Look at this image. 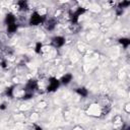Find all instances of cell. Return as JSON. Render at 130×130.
<instances>
[{"mask_svg": "<svg viewBox=\"0 0 130 130\" xmlns=\"http://www.w3.org/2000/svg\"><path fill=\"white\" fill-rule=\"evenodd\" d=\"M76 93H77L78 95H80L81 97H86V96L89 95L88 90L84 89V88H79V89H77V90H76Z\"/></svg>", "mask_w": 130, "mask_h": 130, "instance_id": "cell-9", "label": "cell"}, {"mask_svg": "<svg viewBox=\"0 0 130 130\" xmlns=\"http://www.w3.org/2000/svg\"><path fill=\"white\" fill-rule=\"evenodd\" d=\"M129 4H130V2H129V1H124V2H121L118 8H120V9H122V8H124V7H127V6L129 5Z\"/></svg>", "mask_w": 130, "mask_h": 130, "instance_id": "cell-14", "label": "cell"}, {"mask_svg": "<svg viewBox=\"0 0 130 130\" xmlns=\"http://www.w3.org/2000/svg\"><path fill=\"white\" fill-rule=\"evenodd\" d=\"M59 84H60V81L57 78L51 77L50 80H49V85L47 88V91L48 92H55L59 88Z\"/></svg>", "mask_w": 130, "mask_h": 130, "instance_id": "cell-2", "label": "cell"}, {"mask_svg": "<svg viewBox=\"0 0 130 130\" xmlns=\"http://www.w3.org/2000/svg\"><path fill=\"white\" fill-rule=\"evenodd\" d=\"M16 30H17V26H16V24H13V25H9V26H7V31H8L9 33H14V32H16Z\"/></svg>", "mask_w": 130, "mask_h": 130, "instance_id": "cell-12", "label": "cell"}, {"mask_svg": "<svg viewBox=\"0 0 130 130\" xmlns=\"http://www.w3.org/2000/svg\"><path fill=\"white\" fill-rule=\"evenodd\" d=\"M37 88H38V82H37V80L31 79V80L27 83V86H26L27 90H26V92H27V93L33 94V91H35Z\"/></svg>", "mask_w": 130, "mask_h": 130, "instance_id": "cell-4", "label": "cell"}, {"mask_svg": "<svg viewBox=\"0 0 130 130\" xmlns=\"http://www.w3.org/2000/svg\"><path fill=\"white\" fill-rule=\"evenodd\" d=\"M5 23H6L7 26L15 24V17H14V15L12 13H8L6 15V17H5Z\"/></svg>", "mask_w": 130, "mask_h": 130, "instance_id": "cell-7", "label": "cell"}, {"mask_svg": "<svg viewBox=\"0 0 130 130\" xmlns=\"http://www.w3.org/2000/svg\"><path fill=\"white\" fill-rule=\"evenodd\" d=\"M43 23V16L40 15L38 12H34L30 19V25L32 26H38Z\"/></svg>", "mask_w": 130, "mask_h": 130, "instance_id": "cell-1", "label": "cell"}, {"mask_svg": "<svg viewBox=\"0 0 130 130\" xmlns=\"http://www.w3.org/2000/svg\"><path fill=\"white\" fill-rule=\"evenodd\" d=\"M36 130H42V128L39 127V126H36Z\"/></svg>", "mask_w": 130, "mask_h": 130, "instance_id": "cell-19", "label": "cell"}, {"mask_svg": "<svg viewBox=\"0 0 130 130\" xmlns=\"http://www.w3.org/2000/svg\"><path fill=\"white\" fill-rule=\"evenodd\" d=\"M5 108H6V107H5V105H4V104H3V105H1V107H0V109H1V110H4Z\"/></svg>", "mask_w": 130, "mask_h": 130, "instance_id": "cell-17", "label": "cell"}, {"mask_svg": "<svg viewBox=\"0 0 130 130\" xmlns=\"http://www.w3.org/2000/svg\"><path fill=\"white\" fill-rule=\"evenodd\" d=\"M1 66H2L3 68H5V67H6V63H5L4 61H2V62H1Z\"/></svg>", "mask_w": 130, "mask_h": 130, "instance_id": "cell-16", "label": "cell"}, {"mask_svg": "<svg viewBox=\"0 0 130 130\" xmlns=\"http://www.w3.org/2000/svg\"><path fill=\"white\" fill-rule=\"evenodd\" d=\"M55 26H56V21H55V19H50V20L47 23L46 28H47V30L52 31V30L55 28Z\"/></svg>", "mask_w": 130, "mask_h": 130, "instance_id": "cell-8", "label": "cell"}, {"mask_svg": "<svg viewBox=\"0 0 130 130\" xmlns=\"http://www.w3.org/2000/svg\"><path fill=\"white\" fill-rule=\"evenodd\" d=\"M72 79V75L70 73H67V74H65L62 76V78L60 79V81L63 83V84H68Z\"/></svg>", "mask_w": 130, "mask_h": 130, "instance_id": "cell-6", "label": "cell"}, {"mask_svg": "<svg viewBox=\"0 0 130 130\" xmlns=\"http://www.w3.org/2000/svg\"><path fill=\"white\" fill-rule=\"evenodd\" d=\"M119 42H120V44H122V45L124 46V48H127V47L129 46V44H130L129 39H126V38H122V39H120V40H119Z\"/></svg>", "mask_w": 130, "mask_h": 130, "instance_id": "cell-11", "label": "cell"}, {"mask_svg": "<svg viewBox=\"0 0 130 130\" xmlns=\"http://www.w3.org/2000/svg\"><path fill=\"white\" fill-rule=\"evenodd\" d=\"M89 115H93V116H99L100 114H102V107H99V105L95 104L92 105L89 110H88Z\"/></svg>", "mask_w": 130, "mask_h": 130, "instance_id": "cell-3", "label": "cell"}, {"mask_svg": "<svg viewBox=\"0 0 130 130\" xmlns=\"http://www.w3.org/2000/svg\"><path fill=\"white\" fill-rule=\"evenodd\" d=\"M12 93H13V88H9V89H7V91H6V95L8 96V97H12L13 95H12Z\"/></svg>", "mask_w": 130, "mask_h": 130, "instance_id": "cell-15", "label": "cell"}, {"mask_svg": "<svg viewBox=\"0 0 130 130\" xmlns=\"http://www.w3.org/2000/svg\"><path fill=\"white\" fill-rule=\"evenodd\" d=\"M73 130H83L82 128H80V127H76V128H74Z\"/></svg>", "mask_w": 130, "mask_h": 130, "instance_id": "cell-18", "label": "cell"}, {"mask_svg": "<svg viewBox=\"0 0 130 130\" xmlns=\"http://www.w3.org/2000/svg\"><path fill=\"white\" fill-rule=\"evenodd\" d=\"M17 6L20 10H27L28 9V3L26 1H19L17 3Z\"/></svg>", "mask_w": 130, "mask_h": 130, "instance_id": "cell-10", "label": "cell"}, {"mask_svg": "<svg viewBox=\"0 0 130 130\" xmlns=\"http://www.w3.org/2000/svg\"><path fill=\"white\" fill-rule=\"evenodd\" d=\"M52 44H53L54 47L60 48V47H62V46L65 44V39H64L63 37H60V36L55 37V38L52 40Z\"/></svg>", "mask_w": 130, "mask_h": 130, "instance_id": "cell-5", "label": "cell"}, {"mask_svg": "<svg viewBox=\"0 0 130 130\" xmlns=\"http://www.w3.org/2000/svg\"><path fill=\"white\" fill-rule=\"evenodd\" d=\"M42 48H43V45H42V43H37L36 44V52L37 53H41V51H42Z\"/></svg>", "mask_w": 130, "mask_h": 130, "instance_id": "cell-13", "label": "cell"}]
</instances>
